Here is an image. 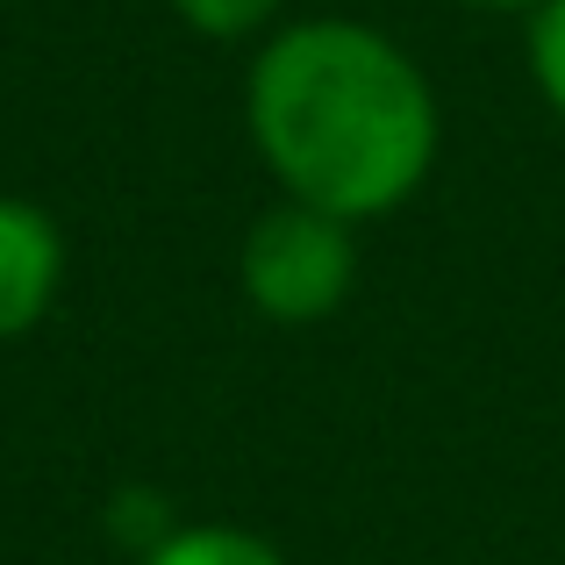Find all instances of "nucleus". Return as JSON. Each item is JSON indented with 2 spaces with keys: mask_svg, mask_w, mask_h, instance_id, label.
I'll return each instance as SVG.
<instances>
[{
  "mask_svg": "<svg viewBox=\"0 0 565 565\" xmlns=\"http://www.w3.org/2000/svg\"><path fill=\"white\" fill-rule=\"evenodd\" d=\"M250 143L287 201L337 222L394 215L437 166V94L394 36L365 22H294L250 65Z\"/></svg>",
  "mask_w": 565,
  "mask_h": 565,
  "instance_id": "1",
  "label": "nucleus"
},
{
  "mask_svg": "<svg viewBox=\"0 0 565 565\" xmlns=\"http://www.w3.org/2000/svg\"><path fill=\"white\" fill-rule=\"evenodd\" d=\"M236 279H244L250 308L287 330L322 322L344 308V294L359 287V244H351V222L322 215L308 201H279L265 207L244 230L236 250Z\"/></svg>",
  "mask_w": 565,
  "mask_h": 565,
  "instance_id": "2",
  "label": "nucleus"
},
{
  "mask_svg": "<svg viewBox=\"0 0 565 565\" xmlns=\"http://www.w3.org/2000/svg\"><path fill=\"white\" fill-rule=\"evenodd\" d=\"M65 287V236L22 193H0V344L29 337Z\"/></svg>",
  "mask_w": 565,
  "mask_h": 565,
  "instance_id": "3",
  "label": "nucleus"
},
{
  "mask_svg": "<svg viewBox=\"0 0 565 565\" xmlns=\"http://www.w3.org/2000/svg\"><path fill=\"white\" fill-rule=\"evenodd\" d=\"M143 565H287V552L236 523H186L158 552H143Z\"/></svg>",
  "mask_w": 565,
  "mask_h": 565,
  "instance_id": "4",
  "label": "nucleus"
},
{
  "mask_svg": "<svg viewBox=\"0 0 565 565\" xmlns=\"http://www.w3.org/2000/svg\"><path fill=\"white\" fill-rule=\"evenodd\" d=\"M172 8H180L186 29H201V36H215V43H236V36L273 29L287 0H172Z\"/></svg>",
  "mask_w": 565,
  "mask_h": 565,
  "instance_id": "5",
  "label": "nucleus"
},
{
  "mask_svg": "<svg viewBox=\"0 0 565 565\" xmlns=\"http://www.w3.org/2000/svg\"><path fill=\"white\" fill-rule=\"evenodd\" d=\"M530 72H537V94L552 100V115H565V0H544L530 14Z\"/></svg>",
  "mask_w": 565,
  "mask_h": 565,
  "instance_id": "6",
  "label": "nucleus"
},
{
  "mask_svg": "<svg viewBox=\"0 0 565 565\" xmlns=\"http://www.w3.org/2000/svg\"><path fill=\"white\" fill-rule=\"evenodd\" d=\"M466 8H487V14H537L544 0H466Z\"/></svg>",
  "mask_w": 565,
  "mask_h": 565,
  "instance_id": "7",
  "label": "nucleus"
}]
</instances>
